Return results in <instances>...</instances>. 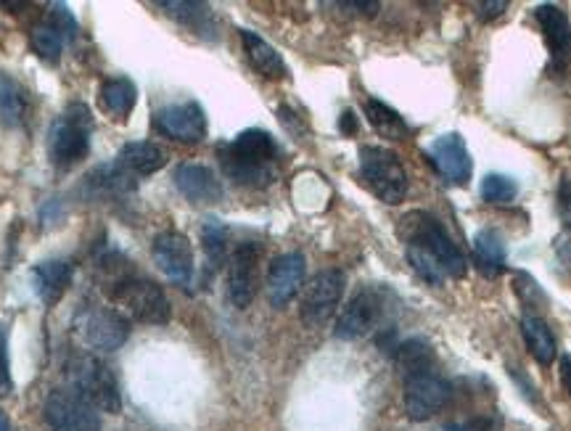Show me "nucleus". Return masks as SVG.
I'll return each instance as SVG.
<instances>
[{
  "mask_svg": "<svg viewBox=\"0 0 571 431\" xmlns=\"http://www.w3.org/2000/svg\"><path fill=\"white\" fill-rule=\"evenodd\" d=\"M241 43H244L246 59L252 61V67L257 69L262 77H267V80H283V77L289 75L281 53L275 51L267 40H262L257 32L241 30Z\"/></svg>",
  "mask_w": 571,
  "mask_h": 431,
  "instance_id": "nucleus-21",
  "label": "nucleus"
},
{
  "mask_svg": "<svg viewBox=\"0 0 571 431\" xmlns=\"http://www.w3.org/2000/svg\"><path fill=\"white\" fill-rule=\"evenodd\" d=\"M405 236L408 244L418 246L423 252H429L439 262V268L445 270L447 278H463L466 275L468 262L463 257L455 241L447 236L445 225L439 223L437 217L426 215V212H413L405 220Z\"/></svg>",
  "mask_w": 571,
  "mask_h": 431,
  "instance_id": "nucleus-2",
  "label": "nucleus"
},
{
  "mask_svg": "<svg viewBox=\"0 0 571 431\" xmlns=\"http://www.w3.org/2000/svg\"><path fill=\"white\" fill-rule=\"evenodd\" d=\"M114 305L127 318L151 323V326H164L170 320V302L164 297L162 286L149 281V278H125V281H119L117 289H114Z\"/></svg>",
  "mask_w": 571,
  "mask_h": 431,
  "instance_id": "nucleus-4",
  "label": "nucleus"
},
{
  "mask_svg": "<svg viewBox=\"0 0 571 431\" xmlns=\"http://www.w3.org/2000/svg\"><path fill=\"white\" fill-rule=\"evenodd\" d=\"M77 334L90 350L114 352L127 342L130 336V318L114 307H85L77 315Z\"/></svg>",
  "mask_w": 571,
  "mask_h": 431,
  "instance_id": "nucleus-7",
  "label": "nucleus"
},
{
  "mask_svg": "<svg viewBox=\"0 0 571 431\" xmlns=\"http://www.w3.org/2000/svg\"><path fill=\"white\" fill-rule=\"evenodd\" d=\"M360 175L365 186L379 196L384 204H400L408 194V172L389 149L381 146H363L360 149Z\"/></svg>",
  "mask_w": 571,
  "mask_h": 431,
  "instance_id": "nucleus-3",
  "label": "nucleus"
},
{
  "mask_svg": "<svg viewBox=\"0 0 571 431\" xmlns=\"http://www.w3.org/2000/svg\"><path fill=\"white\" fill-rule=\"evenodd\" d=\"M408 260H410V265H413V270L421 275L423 281L431 283V286H442V283L447 281L445 270L439 268V262L434 260L429 252L418 249V246L408 244Z\"/></svg>",
  "mask_w": 571,
  "mask_h": 431,
  "instance_id": "nucleus-32",
  "label": "nucleus"
},
{
  "mask_svg": "<svg viewBox=\"0 0 571 431\" xmlns=\"http://www.w3.org/2000/svg\"><path fill=\"white\" fill-rule=\"evenodd\" d=\"M257 281H260V246L246 241L233 249L228 265V297L238 310H246L254 302Z\"/></svg>",
  "mask_w": 571,
  "mask_h": 431,
  "instance_id": "nucleus-12",
  "label": "nucleus"
},
{
  "mask_svg": "<svg viewBox=\"0 0 571 431\" xmlns=\"http://www.w3.org/2000/svg\"><path fill=\"white\" fill-rule=\"evenodd\" d=\"M11 392V371H8V331L0 326V397Z\"/></svg>",
  "mask_w": 571,
  "mask_h": 431,
  "instance_id": "nucleus-34",
  "label": "nucleus"
},
{
  "mask_svg": "<svg viewBox=\"0 0 571 431\" xmlns=\"http://www.w3.org/2000/svg\"><path fill=\"white\" fill-rule=\"evenodd\" d=\"M101 101H104L106 112H112L114 117L125 119L127 114L135 109V101H138V90L130 80L125 77H117V80H106L101 85Z\"/></svg>",
  "mask_w": 571,
  "mask_h": 431,
  "instance_id": "nucleus-27",
  "label": "nucleus"
},
{
  "mask_svg": "<svg viewBox=\"0 0 571 431\" xmlns=\"http://www.w3.org/2000/svg\"><path fill=\"white\" fill-rule=\"evenodd\" d=\"M429 162L453 186H463L471 178V157H468L466 141L458 133L439 135L429 146Z\"/></svg>",
  "mask_w": 571,
  "mask_h": 431,
  "instance_id": "nucleus-16",
  "label": "nucleus"
},
{
  "mask_svg": "<svg viewBox=\"0 0 571 431\" xmlns=\"http://www.w3.org/2000/svg\"><path fill=\"white\" fill-rule=\"evenodd\" d=\"M305 286V257L289 252L275 257L267 270V299L273 307H286Z\"/></svg>",
  "mask_w": 571,
  "mask_h": 431,
  "instance_id": "nucleus-15",
  "label": "nucleus"
},
{
  "mask_svg": "<svg viewBox=\"0 0 571 431\" xmlns=\"http://www.w3.org/2000/svg\"><path fill=\"white\" fill-rule=\"evenodd\" d=\"M125 178H146V175H154L156 170L164 167V151L159 146L149 141H135L127 143L125 149L119 151L117 162H114Z\"/></svg>",
  "mask_w": 571,
  "mask_h": 431,
  "instance_id": "nucleus-20",
  "label": "nucleus"
},
{
  "mask_svg": "<svg viewBox=\"0 0 571 431\" xmlns=\"http://www.w3.org/2000/svg\"><path fill=\"white\" fill-rule=\"evenodd\" d=\"M394 360H397L402 379L434 371V355H431V347L423 342V339H408V342H402L400 347L394 350Z\"/></svg>",
  "mask_w": 571,
  "mask_h": 431,
  "instance_id": "nucleus-24",
  "label": "nucleus"
},
{
  "mask_svg": "<svg viewBox=\"0 0 571 431\" xmlns=\"http://www.w3.org/2000/svg\"><path fill=\"white\" fill-rule=\"evenodd\" d=\"M402 381H405L402 400H405V413L410 421H429L450 400V387L445 379H439L437 371L418 373V376Z\"/></svg>",
  "mask_w": 571,
  "mask_h": 431,
  "instance_id": "nucleus-11",
  "label": "nucleus"
},
{
  "mask_svg": "<svg viewBox=\"0 0 571 431\" xmlns=\"http://www.w3.org/2000/svg\"><path fill=\"white\" fill-rule=\"evenodd\" d=\"M156 127L172 141L199 143L207 138V114L196 101H186L156 114Z\"/></svg>",
  "mask_w": 571,
  "mask_h": 431,
  "instance_id": "nucleus-14",
  "label": "nucleus"
},
{
  "mask_svg": "<svg viewBox=\"0 0 571 431\" xmlns=\"http://www.w3.org/2000/svg\"><path fill=\"white\" fill-rule=\"evenodd\" d=\"M64 43H67V40L61 38L59 32L53 30L48 22L38 24V27L32 30V48H35V53H38L40 59L45 61L59 59L61 51H64Z\"/></svg>",
  "mask_w": 571,
  "mask_h": 431,
  "instance_id": "nucleus-30",
  "label": "nucleus"
},
{
  "mask_svg": "<svg viewBox=\"0 0 571 431\" xmlns=\"http://www.w3.org/2000/svg\"><path fill=\"white\" fill-rule=\"evenodd\" d=\"M534 19L540 24L542 35H545V43L550 48V59H553V67L564 69L566 61L571 56V24L566 19V14L558 6H537L534 8Z\"/></svg>",
  "mask_w": 571,
  "mask_h": 431,
  "instance_id": "nucleus-17",
  "label": "nucleus"
},
{
  "mask_svg": "<svg viewBox=\"0 0 571 431\" xmlns=\"http://www.w3.org/2000/svg\"><path fill=\"white\" fill-rule=\"evenodd\" d=\"M447 431H487V424L484 421H468V424H455Z\"/></svg>",
  "mask_w": 571,
  "mask_h": 431,
  "instance_id": "nucleus-39",
  "label": "nucleus"
},
{
  "mask_svg": "<svg viewBox=\"0 0 571 431\" xmlns=\"http://www.w3.org/2000/svg\"><path fill=\"white\" fill-rule=\"evenodd\" d=\"M201 241H204V252H207V260L212 268H220L228 254V231H225L223 223L217 220H209L201 231Z\"/></svg>",
  "mask_w": 571,
  "mask_h": 431,
  "instance_id": "nucleus-28",
  "label": "nucleus"
},
{
  "mask_svg": "<svg viewBox=\"0 0 571 431\" xmlns=\"http://www.w3.org/2000/svg\"><path fill=\"white\" fill-rule=\"evenodd\" d=\"M75 268L67 260H48L40 262L32 268V283H35V294L43 299L45 305H56L64 294H67L69 283H72Z\"/></svg>",
  "mask_w": 571,
  "mask_h": 431,
  "instance_id": "nucleus-19",
  "label": "nucleus"
},
{
  "mask_svg": "<svg viewBox=\"0 0 571 431\" xmlns=\"http://www.w3.org/2000/svg\"><path fill=\"white\" fill-rule=\"evenodd\" d=\"M519 194V186H516V180L508 178V175H487L482 180V196L484 201H490V204H511Z\"/></svg>",
  "mask_w": 571,
  "mask_h": 431,
  "instance_id": "nucleus-31",
  "label": "nucleus"
},
{
  "mask_svg": "<svg viewBox=\"0 0 571 431\" xmlns=\"http://www.w3.org/2000/svg\"><path fill=\"white\" fill-rule=\"evenodd\" d=\"M561 381H564L566 392L571 394V355H566L564 360H561Z\"/></svg>",
  "mask_w": 571,
  "mask_h": 431,
  "instance_id": "nucleus-38",
  "label": "nucleus"
},
{
  "mask_svg": "<svg viewBox=\"0 0 571 431\" xmlns=\"http://www.w3.org/2000/svg\"><path fill=\"white\" fill-rule=\"evenodd\" d=\"M48 24H51L53 30L59 32L64 40H72L77 35V22L72 11H69L64 3L61 6H51V16H48Z\"/></svg>",
  "mask_w": 571,
  "mask_h": 431,
  "instance_id": "nucleus-33",
  "label": "nucleus"
},
{
  "mask_svg": "<svg viewBox=\"0 0 571 431\" xmlns=\"http://www.w3.org/2000/svg\"><path fill=\"white\" fill-rule=\"evenodd\" d=\"M339 127H342L344 135H355L357 133V117L355 112H344L342 119H339Z\"/></svg>",
  "mask_w": 571,
  "mask_h": 431,
  "instance_id": "nucleus-37",
  "label": "nucleus"
},
{
  "mask_svg": "<svg viewBox=\"0 0 571 431\" xmlns=\"http://www.w3.org/2000/svg\"><path fill=\"white\" fill-rule=\"evenodd\" d=\"M51 159L59 167H72L90 149V112L85 104H72L51 127Z\"/></svg>",
  "mask_w": 571,
  "mask_h": 431,
  "instance_id": "nucleus-5",
  "label": "nucleus"
},
{
  "mask_svg": "<svg viewBox=\"0 0 571 431\" xmlns=\"http://www.w3.org/2000/svg\"><path fill=\"white\" fill-rule=\"evenodd\" d=\"M45 424L51 431H101L98 410L72 389H56L45 400Z\"/></svg>",
  "mask_w": 571,
  "mask_h": 431,
  "instance_id": "nucleus-9",
  "label": "nucleus"
},
{
  "mask_svg": "<svg viewBox=\"0 0 571 431\" xmlns=\"http://www.w3.org/2000/svg\"><path fill=\"white\" fill-rule=\"evenodd\" d=\"M72 384H75V392L85 397L96 410H104V413L122 410V394H119L117 379H114L112 368L101 363L98 357H77L75 365H72Z\"/></svg>",
  "mask_w": 571,
  "mask_h": 431,
  "instance_id": "nucleus-6",
  "label": "nucleus"
},
{
  "mask_svg": "<svg viewBox=\"0 0 571 431\" xmlns=\"http://www.w3.org/2000/svg\"><path fill=\"white\" fill-rule=\"evenodd\" d=\"M344 286L347 281H344L342 270H320L318 275H312V281L307 283L305 294H302V307H299L302 323L307 328L326 326L342 302Z\"/></svg>",
  "mask_w": 571,
  "mask_h": 431,
  "instance_id": "nucleus-8",
  "label": "nucleus"
},
{
  "mask_svg": "<svg viewBox=\"0 0 571 431\" xmlns=\"http://www.w3.org/2000/svg\"><path fill=\"white\" fill-rule=\"evenodd\" d=\"M508 8V3L505 0H492V3H479V16H482V22H487V19H495V16H500Z\"/></svg>",
  "mask_w": 571,
  "mask_h": 431,
  "instance_id": "nucleus-36",
  "label": "nucleus"
},
{
  "mask_svg": "<svg viewBox=\"0 0 571 431\" xmlns=\"http://www.w3.org/2000/svg\"><path fill=\"white\" fill-rule=\"evenodd\" d=\"M159 6H162L172 19H178L180 24H188V27H196V30L209 19V6L193 3V0H162Z\"/></svg>",
  "mask_w": 571,
  "mask_h": 431,
  "instance_id": "nucleus-29",
  "label": "nucleus"
},
{
  "mask_svg": "<svg viewBox=\"0 0 571 431\" xmlns=\"http://www.w3.org/2000/svg\"><path fill=\"white\" fill-rule=\"evenodd\" d=\"M27 114V96L22 85L0 72V125L19 127Z\"/></svg>",
  "mask_w": 571,
  "mask_h": 431,
  "instance_id": "nucleus-25",
  "label": "nucleus"
},
{
  "mask_svg": "<svg viewBox=\"0 0 571 431\" xmlns=\"http://www.w3.org/2000/svg\"><path fill=\"white\" fill-rule=\"evenodd\" d=\"M384 307V291L360 289L355 297L349 299L347 307H344L342 315H339V320H336V339L355 342L360 336L371 334L376 323L381 320V315H384Z\"/></svg>",
  "mask_w": 571,
  "mask_h": 431,
  "instance_id": "nucleus-10",
  "label": "nucleus"
},
{
  "mask_svg": "<svg viewBox=\"0 0 571 431\" xmlns=\"http://www.w3.org/2000/svg\"><path fill=\"white\" fill-rule=\"evenodd\" d=\"M0 431H14V426H11V421H8L3 413H0Z\"/></svg>",
  "mask_w": 571,
  "mask_h": 431,
  "instance_id": "nucleus-40",
  "label": "nucleus"
},
{
  "mask_svg": "<svg viewBox=\"0 0 571 431\" xmlns=\"http://www.w3.org/2000/svg\"><path fill=\"white\" fill-rule=\"evenodd\" d=\"M365 117L368 122L373 125V130L389 141H402L405 135H408V125H405V119L400 114L394 112L392 106L381 104V101H365Z\"/></svg>",
  "mask_w": 571,
  "mask_h": 431,
  "instance_id": "nucleus-26",
  "label": "nucleus"
},
{
  "mask_svg": "<svg viewBox=\"0 0 571 431\" xmlns=\"http://www.w3.org/2000/svg\"><path fill=\"white\" fill-rule=\"evenodd\" d=\"M278 149L273 135L265 130H244L228 146L220 149V162L230 180L238 186H267L273 180V167Z\"/></svg>",
  "mask_w": 571,
  "mask_h": 431,
  "instance_id": "nucleus-1",
  "label": "nucleus"
},
{
  "mask_svg": "<svg viewBox=\"0 0 571 431\" xmlns=\"http://www.w3.org/2000/svg\"><path fill=\"white\" fill-rule=\"evenodd\" d=\"M474 262L479 273L495 278L505 270V246L503 238L495 231H482L474 238Z\"/></svg>",
  "mask_w": 571,
  "mask_h": 431,
  "instance_id": "nucleus-23",
  "label": "nucleus"
},
{
  "mask_svg": "<svg viewBox=\"0 0 571 431\" xmlns=\"http://www.w3.org/2000/svg\"><path fill=\"white\" fill-rule=\"evenodd\" d=\"M175 186H178L180 194L196 201V204H212V201H220V196H223L220 180L204 164H180L175 170Z\"/></svg>",
  "mask_w": 571,
  "mask_h": 431,
  "instance_id": "nucleus-18",
  "label": "nucleus"
},
{
  "mask_svg": "<svg viewBox=\"0 0 571 431\" xmlns=\"http://www.w3.org/2000/svg\"><path fill=\"white\" fill-rule=\"evenodd\" d=\"M521 336H524V342H527L529 352H532V357L537 363L550 365L556 360L558 355L556 336H553V331H550V326L545 320L537 318V315H524V320H521Z\"/></svg>",
  "mask_w": 571,
  "mask_h": 431,
  "instance_id": "nucleus-22",
  "label": "nucleus"
},
{
  "mask_svg": "<svg viewBox=\"0 0 571 431\" xmlns=\"http://www.w3.org/2000/svg\"><path fill=\"white\" fill-rule=\"evenodd\" d=\"M558 209H561V217H564L566 228L571 231V183H561L558 188Z\"/></svg>",
  "mask_w": 571,
  "mask_h": 431,
  "instance_id": "nucleus-35",
  "label": "nucleus"
},
{
  "mask_svg": "<svg viewBox=\"0 0 571 431\" xmlns=\"http://www.w3.org/2000/svg\"><path fill=\"white\" fill-rule=\"evenodd\" d=\"M156 268L162 270L172 283L188 286L193 278V249L183 233L164 231L154 238L151 246Z\"/></svg>",
  "mask_w": 571,
  "mask_h": 431,
  "instance_id": "nucleus-13",
  "label": "nucleus"
}]
</instances>
